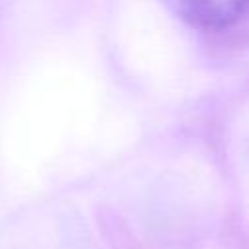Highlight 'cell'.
Segmentation results:
<instances>
[{
    "label": "cell",
    "mask_w": 249,
    "mask_h": 249,
    "mask_svg": "<svg viewBox=\"0 0 249 249\" xmlns=\"http://www.w3.org/2000/svg\"><path fill=\"white\" fill-rule=\"evenodd\" d=\"M179 19L200 29H224L249 14V0H161Z\"/></svg>",
    "instance_id": "1"
}]
</instances>
